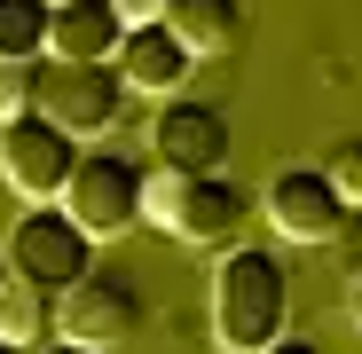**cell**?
Listing matches in <instances>:
<instances>
[{"instance_id": "20", "label": "cell", "mask_w": 362, "mask_h": 354, "mask_svg": "<svg viewBox=\"0 0 362 354\" xmlns=\"http://www.w3.org/2000/svg\"><path fill=\"white\" fill-rule=\"evenodd\" d=\"M346 315H354V331H362V276H354V291H346Z\"/></svg>"}, {"instance_id": "5", "label": "cell", "mask_w": 362, "mask_h": 354, "mask_svg": "<svg viewBox=\"0 0 362 354\" xmlns=\"http://www.w3.org/2000/svg\"><path fill=\"white\" fill-rule=\"evenodd\" d=\"M118 102H127V87H118L110 64H40V95H32V118H47V126H64L71 142L118 126Z\"/></svg>"}, {"instance_id": "3", "label": "cell", "mask_w": 362, "mask_h": 354, "mask_svg": "<svg viewBox=\"0 0 362 354\" xmlns=\"http://www.w3.org/2000/svg\"><path fill=\"white\" fill-rule=\"evenodd\" d=\"M8 276H24V283L64 300L79 276H95V236L64 205H24V220L8 228Z\"/></svg>"}, {"instance_id": "22", "label": "cell", "mask_w": 362, "mask_h": 354, "mask_svg": "<svg viewBox=\"0 0 362 354\" xmlns=\"http://www.w3.org/2000/svg\"><path fill=\"white\" fill-rule=\"evenodd\" d=\"M47 8H55V0H47Z\"/></svg>"}, {"instance_id": "7", "label": "cell", "mask_w": 362, "mask_h": 354, "mask_svg": "<svg viewBox=\"0 0 362 354\" xmlns=\"http://www.w3.org/2000/svg\"><path fill=\"white\" fill-rule=\"evenodd\" d=\"M134 323H142V291L127 276H110V268L79 276L64 300H55V338L95 346V354H110L118 338H134Z\"/></svg>"}, {"instance_id": "16", "label": "cell", "mask_w": 362, "mask_h": 354, "mask_svg": "<svg viewBox=\"0 0 362 354\" xmlns=\"http://www.w3.org/2000/svg\"><path fill=\"white\" fill-rule=\"evenodd\" d=\"M323 173H331V189L346 197V213H362V142H339L323 158Z\"/></svg>"}, {"instance_id": "19", "label": "cell", "mask_w": 362, "mask_h": 354, "mask_svg": "<svg viewBox=\"0 0 362 354\" xmlns=\"http://www.w3.org/2000/svg\"><path fill=\"white\" fill-rule=\"evenodd\" d=\"M40 354H95V346H71V338H47Z\"/></svg>"}, {"instance_id": "14", "label": "cell", "mask_w": 362, "mask_h": 354, "mask_svg": "<svg viewBox=\"0 0 362 354\" xmlns=\"http://www.w3.org/2000/svg\"><path fill=\"white\" fill-rule=\"evenodd\" d=\"M47 24H55L47 0H0V55H16V64H40Z\"/></svg>"}, {"instance_id": "10", "label": "cell", "mask_w": 362, "mask_h": 354, "mask_svg": "<svg viewBox=\"0 0 362 354\" xmlns=\"http://www.w3.org/2000/svg\"><path fill=\"white\" fill-rule=\"evenodd\" d=\"M189 71H197V55L173 40V24H134L127 40H118V87H134V95L173 102L181 87H189Z\"/></svg>"}, {"instance_id": "18", "label": "cell", "mask_w": 362, "mask_h": 354, "mask_svg": "<svg viewBox=\"0 0 362 354\" xmlns=\"http://www.w3.org/2000/svg\"><path fill=\"white\" fill-rule=\"evenodd\" d=\"M268 354H323V346H315V338H299V331H284V338H276Z\"/></svg>"}, {"instance_id": "9", "label": "cell", "mask_w": 362, "mask_h": 354, "mask_svg": "<svg viewBox=\"0 0 362 354\" xmlns=\"http://www.w3.org/2000/svg\"><path fill=\"white\" fill-rule=\"evenodd\" d=\"M260 197H268V220H276L284 244H331V236L346 228V197L331 189L323 165H284Z\"/></svg>"}, {"instance_id": "8", "label": "cell", "mask_w": 362, "mask_h": 354, "mask_svg": "<svg viewBox=\"0 0 362 354\" xmlns=\"http://www.w3.org/2000/svg\"><path fill=\"white\" fill-rule=\"evenodd\" d=\"M150 150H158V173H221L228 165V118L197 95H173L150 118Z\"/></svg>"}, {"instance_id": "11", "label": "cell", "mask_w": 362, "mask_h": 354, "mask_svg": "<svg viewBox=\"0 0 362 354\" xmlns=\"http://www.w3.org/2000/svg\"><path fill=\"white\" fill-rule=\"evenodd\" d=\"M118 40H127V24L110 0H55V24H47L55 64H110Z\"/></svg>"}, {"instance_id": "21", "label": "cell", "mask_w": 362, "mask_h": 354, "mask_svg": "<svg viewBox=\"0 0 362 354\" xmlns=\"http://www.w3.org/2000/svg\"><path fill=\"white\" fill-rule=\"evenodd\" d=\"M0 354H16V346H0Z\"/></svg>"}, {"instance_id": "15", "label": "cell", "mask_w": 362, "mask_h": 354, "mask_svg": "<svg viewBox=\"0 0 362 354\" xmlns=\"http://www.w3.org/2000/svg\"><path fill=\"white\" fill-rule=\"evenodd\" d=\"M32 95H40V64H16V55H0V126L32 118Z\"/></svg>"}, {"instance_id": "2", "label": "cell", "mask_w": 362, "mask_h": 354, "mask_svg": "<svg viewBox=\"0 0 362 354\" xmlns=\"http://www.w3.org/2000/svg\"><path fill=\"white\" fill-rule=\"evenodd\" d=\"M142 220L165 228L173 244H236L245 189L228 173H150L142 182Z\"/></svg>"}, {"instance_id": "1", "label": "cell", "mask_w": 362, "mask_h": 354, "mask_svg": "<svg viewBox=\"0 0 362 354\" xmlns=\"http://www.w3.org/2000/svg\"><path fill=\"white\" fill-rule=\"evenodd\" d=\"M291 331V276L276 252L260 244H236L213 268V338L221 354H268Z\"/></svg>"}, {"instance_id": "12", "label": "cell", "mask_w": 362, "mask_h": 354, "mask_svg": "<svg viewBox=\"0 0 362 354\" xmlns=\"http://www.w3.org/2000/svg\"><path fill=\"white\" fill-rule=\"evenodd\" d=\"M165 24H173V40L189 55H228L245 40V0H173Z\"/></svg>"}, {"instance_id": "4", "label": "cell", "mask_w": 362, "mask_h": 354, "mask_svg": "<svg viewBox=\"0 0 362 354\" xmlns=\"http://www.w3.org/2000/svg\"><path fill=\"white\" fill-rule=\"evenodd\" d=\"M142 182H150V173L127 150H79V173H71V189H64V213L95 236V244H110V236H127L142 220Z\"/></svg>"}, {"instance_id": "17", "label": "cell", "mask_w": 362, "mask_h": 354, "mask_svg": "<svg viewBox=\"0 0 362 354\" xmlns=\"http://www.w3.org/2000/svg\"><path fill=\"white\" fill-rule=\"evenodd\" d=\"M110 8H118V24H165V8H173V0H110Z\"/></svg>"}, {"instance_id": "6", "label": "cell", "mask_w": 362, "mask_h": 354, "mask_svg": "<svg viewBox=\"0 0 362 354\" xmlns=\"http://www.w3.org/2000/svg\"><path fill=\"white\" fill-rule=\"evenodd\" d=\"M0 173L24 205H64L71 173H79V142L47 118H16V126H0Z\"/></svg>"}, {"instance_id": "13", "label": "cell", "mask_w": 362, "mask_h": 354, "mask_svg": "<svg viewBox=\"0 0 362 354\" xmlns=\"http://www.w3.org/2000/svg\"><path fill=\"white\" fill-rule=\"evenodd\" d=\"M47 338H55V291H40L24 276H0V346L32 354Z\"/></svg>"}]
</instances>
